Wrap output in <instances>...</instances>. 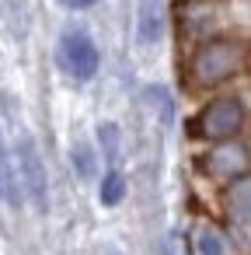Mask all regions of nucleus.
<instances>
[{
    "mask_svg": "<svg viewBox=\"0 0 251 255\" xmlns=\"http://www.w3.org/2000/svg\"><path fill=\"white\" fill-rule=\"evenodd\" d=\"M143 98H147V105L161 116V123L164 126H171V119H174V102H171V95H167V88H161V84H150L147 91H143Z\"/></svg>",
    "mask_w": 251,
    "mask_h": 255,
    "instance_id": "nucleus-9",
    "label": "nucleus"
},
{
    "mask_svg": "<svg viewBox=\"0 0 251 255\" xmlns=\"http://www.w3.org/2000/svg\"><path fill=\"white\" fill-rule=\"evenodd\" d=\"M122 196H126V178H122V171H105V178H101V189H98V199L105 203V206H119L122 203Z\"/></svg>",
    "mask_w": 251,
    "mask_h": 255,
    "instance_id": "nucleus-10",
    "label": "nucleus"
},
{
    "mask_svg": "<svg viewBox=\"0 0 251 255\" xmlns=\"http://www.w3.org/2000/svg\"><path fill=\"white\" fill-rule=\"evenodd\" d=\"M199 126L209 140H227L244 126V105L237 98H216L213 105H206Z\"/></svg>",
    "mask_w": 251,
    "mask_h": 255,
    "instance_id": "nucleus-3",
    "label": "nucleus"
},
{
    "mask_svg": "<svg viewBox=\"0 0 251 255\" xmlns=\"http://www.w3.org/2000/svg\"><path fill=\"white\" fill-rule=\"evenodd\" d=\"M244 164H248V150L241 143H227V147L213 150V157H209V168L216 175H241Z\"/></svg>",
    "mask_w": 251,
    "mask_h": 255,
    "instance_id": "nucleus-6",
    "label": "nucleus"
},
{
    "mask_svg": "<svg viewBox=\"0 0 251 255\" xmlns=\"http://www.w3.org/2000/svg\"><path fill=\"white\" fill-rule=\"evenodd\" d=\"M136 35H140L143 46H154V42L164 35V4H161V0H140Z\"/></svg>",
    "mask_w": 251,
    "mask_h": 255,
    "instance_id": "nucleus-5",
    "label": "nucleus"
},
{
    "mask_svg": "<svg viewBox=\"0 0 251 255\" xmlns=\"http://www.w3.org/2000/svg\"><path fill=\"white\" fill-rule=\"evenodd\" d=\"M0 199L11 203V206H18V175L11 168V157H7L4 140H0Z\"/></svg>",
    "mask_w": 251,
    "mask_h": 255,
    "instance_id": "nucleus-8",
    "label": "nucleus"
},
{
    "mask_svg": "<svg viewBox=\"0 0 251 255\" xmlns=\"http://www.w3.org/2000/svg\"><path fill=\"white\" fill-rule=\"evenodd\" d=\"M237 60H241V49L234 42H209L199 60H195V70H199V81H220L227 74L237 70Z\"/></svg>",
    "mask_w": 251,
    "mask_h": 255,
    "instance_id": "nucleus-4",
    "label": "nucleus"
},
{
    "mask_svg": "<svg viewBox=\"0 0 251 255\" xmlns=\"http://www.w3.org/2000/svg\"><path fill=\"white\" fill-rule=\"evenodd\" d=\"M199 255H227V245H223V234L216 227H202L199 231Z\"/></svg>",
    "mask_w": 251,
    "mask_h": 255,
    "instance_id": "nucleus-12",
    "label": "nucleus"
},
{
    "mask_svg": "<svg viewBox=\"0 0 251 255\" xmlns=\"http://www.w3.org/2000/svg\"><path fill=\"white\" fill-rule=\"evenodd\" d=\"M56 60L74 81H91L98 74V46L91 42V35L84 28H67L60 35Z\"/></svg>",
    "mask_w": 251,
    "mask_h": 255,
    "instance_id": "nucleus-1",
    "label": "nucleus"
},
{
    "mask_svg": "<svg viewBox=\"0 0 251 255\" xmlns=\"http://www.w3.org/2000/svg\"><path fill=\"white\" fill-rule=\"evenodd\" d=\"M98 140H101L105 157L115 161V157H119V126H115V123H101V126H98Z\"/></svg>",
    "mask_w": 251,
    "mask_h": 255,
    "instance_id": "nucleus-13",
    "label": "nucleus"
},
{
    "mask_svg": "<svg viewBox=\"0 0 251 255\" xmlns=\"http://www.w3.org/2000/svg\"><path fill=\"white\" fill-rule=\"evenodd\" d=\"M70 161H74V171L81 175V178H94V150H91V143H84V140H77L74 143V150H70Z\"/></svg>",
    "mask_w": 251,
    "mask_h": 255,
    "instance_id": "nucleus-11",
    "label": "nucleus"
},
{
    "mask_svg": "<svg viewBox=\"0 0 251 255\" xmlns=\"http://www.w3.org/2000/svg\"><path fill=\"white\" fill-rule=\"evenodd\" d=\"M18 175L25 182V192H28L32 206L39 213H46L49 210V182H46V164H42L32 136H21L18 140Z\"/></svg>",
    "mask_w": 251,
    "mask_h": 255,
    "instance_id": "nucleus-2",
    "label": "nucleus"
},
{
    "mask_svg": "<svg viewBox=\"0 0 251 255\" xmlns=\"http://www.w3.org/2000/svg\"><path fill=\"white\" fill-rule=\"evenodd\" d=\"M164 255H188V252H185V238H181L178 231H171V234L164 238Z\"/></svg>",
    "mask_w": 251,
    "mask_h": 255,
    "instance_id": "nucleus-14",
    "label": "nucleus"
},
{
    "mask_svg": "<svg viewBox=\"0 0 251 255\" xmlns=\"http://www.w3.org/2000/svg\"><path fill=\"white\" fill-rule=\"evenodd\" d=\"M67 7H74V11H84V7H91V4H98V0H63Z\"/></svg>",
    "mask_w": 251,
    "mask_h": 255,
    "instance_id": "nucleus-15",
    "label": "nucleus"
},
{
    "mask_svg": "<svg viewBox=\"0 0 251 255\" xmlns=\"http://www.w3.org/2000/svg\"><path fill=\"white\" fill-rule=\"evenodd\" d=\"M230 213H234V220L251 224V175H244L230 185Z\"/></svg>",
    "mask_w": 251,
    "mask_h": 255,
    "instance_id": "nucleus-7",
    "label": "nucleus"
}]
</instances>
